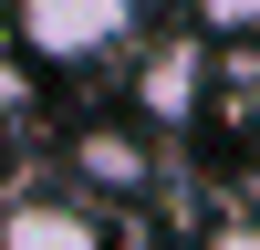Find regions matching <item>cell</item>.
<instances>
[{
	"mask_svg": "<svg viewBox=\"0 0 260 250\" xmlns=\"http://www.w3.org/2000/svg\"><path fill=\"white\" fill-rule=\"evenodd\" d=\"M146 115L156 125L198 115V42H156V52H146Z\"/></svg>",
	"mask_w": 260,
	"mask_h": 250,
	"instance_id": "3957f363",
	"label": "cell"
},
{
	"mask_svg": "<svg viewBox=\"0 0 260 250\" xmlns=\"http://www.w3.org/2000/svg\"><path fill=\"white\" fill-rule=\"evenodd\" d=\"M73 157H83V177H94V188H146V136H125V125H94Z\"/></svg>",
	"mask_w": 260,
	"mask_h": 250,
	"instance_id": "277c9868",
	"label": "cell"
},
{
	"mask_svg": "<svg viewBox=\"0 0 260 250\" xmlns=\"http://www.w3.org/2000/svg\"><path fill=\"white\" fill-rule=\"evenodd\" d=\"M250 125H260V94H250Z\"/></svg>",
	"mask_w": 260,
	"mask_h": 250,
	"instance_id": "ba28073f",
	"label": "cell"
},
{
	"mask_svg": "<svg viewBox=\"0 0 260 250\" xmlns=\"http://www.w3.org/2000/svg\"><path fill=\"white\" fill-rule=\"evenodd\" d=\"M146 0H11V52L31 63H104L136 42Z\"/></svg>",
	"mask_w": 260,
	"mask_h": 250,
	"instance_id": "6da1fadb",
	"label": "cell"
},
{
	"mask_svg": "<svg viewBox=\"0 0 260 250\" xmlns=\"http://www.w3.org/2000/svg\"><path fill=\"white\" fill-rule=\"evenodd\" d=\"M0 250H104V219H94V198L31 188V198L0 208Z\"/></svg>",
	"mask_w": 260,
	"mask_h": 250,
	"instance_id": "7a4b0ae2",
	"label": "cell"
},
{
	"mask_svg": "<svg viewBox=\"0 0 260 250\" xmlns=\"http://www.w3.org/2000/svg\"><path fill=\"white\" fill-rule=\"evenodd\" d=\"M198 250H260V219H219V229H208Z\"/></svg>",
	"mask_w": 260,
	"mask_h": 250,
	"instance_id": "52a82bcc",
	"label": "cell"
},
{
	"mask_svg": "<svg viewBox=\"0 0 260 250\" xmlns=\"http://www.w3.org/2000/svg\"><path fill=\"white\" fill-rule=\"evenodd\" d=\"M198 21H219V32H260V0H198Z\"/></svg>",
	"mask_w": 260,
	"mask_h": 250,
	"instance_id": "8992f818",
	"label": "cell"
},
{
	"mask_svg": "<svg viewBox=\"0 0 260 250\" xmlns=\"http://www.w3.org/2000/svg\"><path fill=\"white\" fill-rule=\"evenodd\" d=\"M31 115V73H21V52H0V136Z\"/></svg>",
	"mask_w": 260,
	"mask_h": 250,
	"instance_id": "5b68a950",
	"label": "cell"
}]
</instances>
